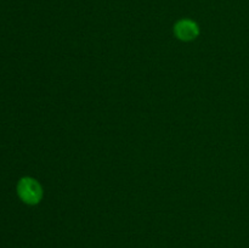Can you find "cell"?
<instances>
[{
    "instance_id": "6da1fadb",
    "label": "cell",
    "mask_w": 249,
    "mask_h": 248,
    "mask_svg": "<svg viewBox=\"0 0 249 248\" xmlns=\"http://www.w3.org/2000/svg\"><path fill=\"white\" fill-rule=\"evenodd\" d=\"M16 190L18 198L28 206H36L43 198V187L34 177H21L17 182Z\"/></svg>"
},
{
    "instance_id": "7a4b0ae2",
    "label": "cell",
    "mask_w": 249,
    "mask_h": 248,
    "mask_svg": "<svg viewBox=\"0 0 249 248\" xmlns=\"http://www.w3.org/2000/svg\"><path fill=\"white\" fill-rule=\"evenodd\" d=\"M174 34L179 40L192 41L199 35V27L194 19H179L174 26Z\"/></svg>"
}]
</instances>
